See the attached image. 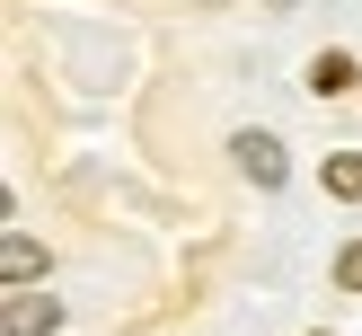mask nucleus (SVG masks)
I'll return each mask as SVG.
<instances>
[{
	"label": "nucleus",
	"mask_w": 362,
	"mask_h": 336,
	"mask_svg": "<svg viewBox=\"0 0 362 336\" xmlns=\"http://www.w3.org/2000/svg\"><path fill=\"white\" fill-rule=\"evenodd\" d=\"M230 159H239V177H247V186H265V195H274V186H283V168H292L274 133H239V141H230Z\"/></svg>",
	"instance_id": "f257e3e1"
},
{
	"label": "nucleus",
	"mask_w": 362,
	"mask_h": 336,
	"mask_svg": "<svg viewBox=\"0 0 362 336\" xmlns=\"http://www.w3.org/2000/svg\"><path fill=\"white\" fill-rule=\"evenodd\" d=\"M53 328H62L53 292H9V336H53Z\"/></svg>",
	"instance_id": "f03ea898"
},
{
	"label": "nucleus",
	"mask_w": 362,
	"mask_h": 336,
	"mask_svg": "<svg viewBox=\"0 0 362 336\" xmlns=\"http://www.w3.org/2000/svg\"><path fill=\"white\" fill-rule=\"evenodd\" d=\"M354 80H362V71H354V53H336V45H327V53L310 62V88H318V98H345Z\"/></svg>",
	"instance_id": "7ed1b4c3"
},
{
	"label": "nucleus",
	"mask_w": 362,
	"mask_h": 336,
	"mask_svg": "<svg viewBox=\"0 0 362 336\" xmlns=\"http://www.w3.org/2000/svg\"><path fill=\"white\" fill-rule=\"evenodd\" d=\"M0 265H9V283H35V274H45V248H35L27 230H9V257H0Z\"/></svg>",
	"instance_id": "20e7f679"
},
{
	"label": "nucleus",
	"mask_w": 362,
	"mask_h": 336,
	"mask_svg": "<svg viewBox=\"0 0 362 336\" xmlns=\"http://www.w3.org/2000/svg\"><path fill=\"white\" fill-rule=\"evenodd\" d=\"M327 195L362 204V151H336V159H327Z\"/></svg>",
	"instance_id": "39448f33"
},
{
	"label": "nucleus",
	"mask_w": 362,
	"mask_h": 336,
	"mask_svg": "<svg viewBox=\"0 0 362 336\" xmlns=\"http://www.w3.org/2000/svg\"><path fill=\"white\" fill-rule=\"evenodd\" d=\"M336 283H345V292H362V248H345V257H336Z\"/></svg>",
	"instance_id": "423d86ee"
}]
</instances>
